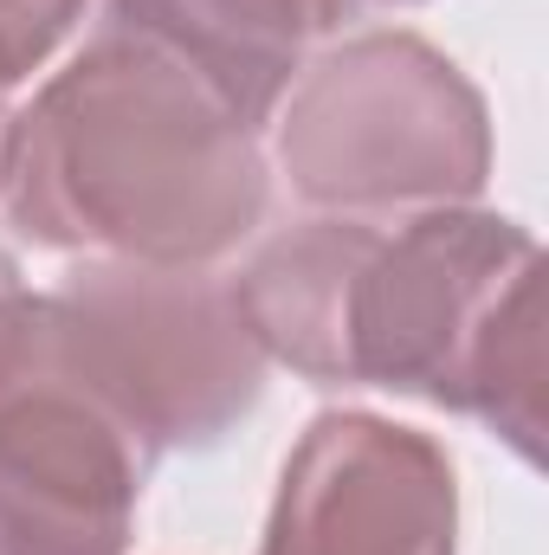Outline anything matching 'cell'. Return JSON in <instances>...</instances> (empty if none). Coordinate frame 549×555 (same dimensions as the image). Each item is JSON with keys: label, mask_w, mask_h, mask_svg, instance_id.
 <instances>
[{"label": "cell", "mask_w": 549, "mask_h": 555, "mask_svg": "<svg viewBox=\"0 0 549 555\" xmlns=\"http://www.w3.org/2000/svg\"><path fill=\"white\" fill-rule=\"evenodd\" d=\"M459 485L433 433L317 414L284 459L259 555H452Z\"/></svg>", "instance_id": "cell-6"}, {"label": "cell", "mask_w": 549, "mask_h": 555, "mask_svg": "<svg viewBox=\"0 0 549 555\" xmlns=\"http://www.w3.org/2000/svg\"><path fill=\"white\" fill-rule=\"evenodd\" d=\"M39 317L0 369V555H130L155 459L52 369Z\"/></svg>", "instance_id": "cell-5"}, {"label": "cell", "mask_w": 549, "mask_h": 555, "mask_svg": "<svg viewBox=\"0 0 549 555\" xmlns=\"http://www.w3.org/2000/svg\"><path fill=\"white\" fill-rule=\"evenodd\" d=\"M104 26L175 52L233 104L246 130L272 124L310 39L297 0H104Z\"/></svg>", "instance_id": "cell-7"}, {"label": "cell", "mask_w": 549, "mask_h": 555, "mask_svg": "<svg viewBox=\"0 0 549 555\" xmlns=\"http://www.w3.org/2000/svg\"><path fill=\"white\" fill-rule=\"evenodd\" d=\"M246 323L317 388H388L544 459V246L478 207L310 214L233 278Z\"/></svg>", "instance_id": "cell-1"}, {"label": "cell", "mask_w": 549, "mask_h": 555, "mask_svg": "<svg viewBox=\"0 0 549 555\" xmlns=\"http://www.w3.org/2000/svg\"><path fill=\"white\" fill-rule=\"evenodd\" d=\"M85 20V0H0V98L26 85Z\"/></svg>", "instance_id": "cell-8"}, {"label": "cell", "mask_w": 549, "mask_h": 555, "mask_svg": "<svg viewBox=\"0 0 549 555\" xmlns=\"http://www.w3.org/2000/svg\"><path fill=\"white\" fill-rule=\"evenodd\" d=\"M33 304H39V291H26L13 253H0V369H7L13 349H20V336H26V323H33Z\"/></svg>", "instance_id": "cell-9"}, {"label": "cell", "mask_w": 549, "mask_h": 555, "mask_svg": "<svg viewBox=\"0 0 549 555\" xmlns=\"http://www.w3.org/2000/svg\"><path fill=\"white\" fill-rule=\"evenodd\" d=\"M278 168L310 214L472 207L491 181V111L433 39L356 33L291 78Z\"/></svg>", "instance_id": "cell-4"}, {"label": "cell", "mask_w": 549, "mask_h": 555, "mask_svg": "<svg viewBox=\"0 0 549 555\" xmlns=\"http://www.w3.org/2000/svg\"><path fill=\"white\" fill-rule=\"evenodd\" d=\"M46 356L149 459L220 446L266 395V349L233 278L207 266L85 259L39 317Z\"/></svg>", "instance_id": "cell-3"}, {"label": "cell", "mask_w": 549, "mask_h": 555, "mask_svg": "<svg viewBox=\"0 0 549 555\" xmlns=\"http://www.w3.org/2000/svg\"><path fill=\"white\" fill-rule=\"evenodd\" d=\"M0 124H7V117H0Z\"/></svg>", "instance_id": "cell-11"}, {"label": "cell", "mask_w": 549, "mask_h": 555, "mask_svg": "<svg viewBox=\"0 0 549 555\" xmlns=\"http://www.w3.org/2000/svg\"><path fill=\"white\" fill-rule=\"evenodd\" d=\"M297 7H304V26L317 39V33H336L343 20H362L369 7H408V0H297Z\"/></svg>", "instance_id": "cell-10"}, {"label": "cell", "mask_w": 549, "mask_h": 555, "mask_svg": "<svg viewBox=\"0 0 549 555\" xmlns=\"http://www.w3.org/2000/svg\"><path fill=\"white\" fill-rule=\"evenodd\" d=\"M272 207L259 130L155 39H98L0 124V214L20 240L130 266H214Z\"/></svg>", "instance_id": "cell-2"}]
</instances>
